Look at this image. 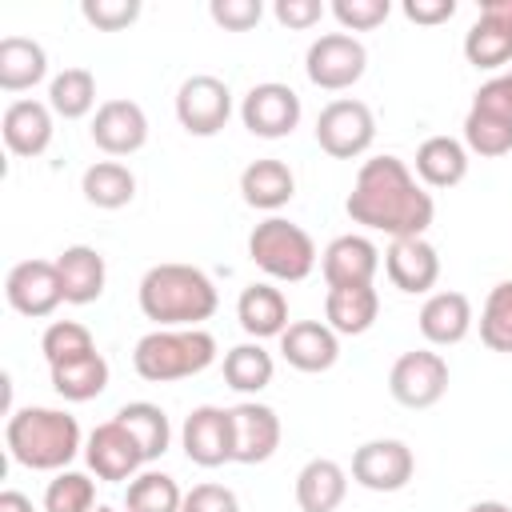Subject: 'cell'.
<instances>
[{"label": "cell", "mask_w": 512, "mask_h": 512, "mask_svg": "<svg viewBox=\"0 0 512 512\" xmlns=\"http://www.w3.org/2000/svg\"><path fill=\"white\" fill-rule=\"evenodd\" d=\"M344 212L352 216V224L404 240V236L428 232L436 204H432V192L416 184L412 168L400 156H372L360 164L356 184L344 200Z\"/></svg>", "instance_id": "6da1fadb"}, {"label": "cell", "mask_w": 512, "mask_h": 512, "mask_svg": "<svg viewBox=\"0 0 512 512\" xmlns=\"http://www.w3.org/2000/svg\"><path fill=\"white\" fill-rule=\"evenodd\" d=\"M140 312L160 328H200L220 304L216 284L196 264H156L140 280Z\"/></svg>", "instance_id": "7a4b0ae2"}, {"label": "cell", "mask_w": 512, "mask_h": 512, "mask_svg": "<svg viewBox=\"0 0 512 512\" xmlns=\"http://www.w3.org/2000/svg\"><path fill=\"white\" fill-rule=\"evenodd\" d=\"M8 452L32 472H64L80 444V424L64 408H16L4 428Z\"/></svg>", "instance_id": "3957f363"}, {"label": "cell", "mask_w": 512, "mask_h": 512, "mask_svg": "<svg viewBox=\"0 0 512 512\" xmlns=\"http://www.w3.org/2000/svg\"><path fill=\"white\" fill-rule=\"evenodd\" d=\"M216 360V340L204 328H156L136 340L132 368L148 384H172L204 372Z\"/></svg>", "instance_id": "277c9868"}, {"label": "cell", "mask_w": 512, "mask_h": 512, "mask_svg": "<svg viewBox=\"0 0 512 512\" xmlns=\"http://www.w3.org/2000/svg\"><path fill=\"white\" fill-rule=\"evenodd\" d=\"M248 256H252V264H256L264 276L284 280V284H296V280L312 276V268H316V260H320L312 236H308L300 224L284 220V216H268V220H260V224L252 228V236H248Z\"/></svg>", "instance_id": "5b68a950"}, {"label": "cell", "mask_w": 512, "mask_h": 512, "mask_svg": "<svg viewBox=\"0 0 512 512\" xmlns=\"http://www.w3.org/2000/svg\"><path fill=\"white\" fill-rule=\"evenodd\" d=\"M376 140V116L364 100H352V96H340L332 104L320 108L316 116V144L336 156V160H356L372 148Z\"/></svg>", "instance_id": "8992f818"}, {"label": "cell", "mask_w": 512, "mask_h": 512, "mask_svg": "<svg viewBox=\"0 0 512 512\" xmlns=\"http://www.w3.org/2000/svg\"><path fill=\"white\" fill-rule=\"evenodd\" d=\"M368 68V48L352 32H324L308 44L304 72L316 88L324 92H344L352 88Z\"/></svg>", "instance_id": "52a82bcc"}, {"label": "cell", "mask_w": 512, "mask_h": 512, "mask_svg": "<svg viewBox=\"0 0 512 512\" xmlns=\"http://www.w3.org/2000/svg\"><path fill=\"white\" fill-rule=\"evenodd\" d=\"M388 392L404 408H432L448 392V360L432 348L404 352L388 372Z\"/></svg>", "instance_id": "ba28073f"}, {"label": "cell", "mask_w": 512, "mask_h": 512, "mask_svg": "<svg viewBox=\"0 0 512 512\" xmlns=\"http://www.w3.org/2000/svg\"><path fill=\"white\" fill-rule=\"evenodd\" d=\"M232 116V92L220 76H188L176 92V120L188 136H216Z\"/></svg>", "instance_id": "9c48e42d"}, {"label": "cell", "mask_w": 512, "mask_h": 512, "mask_svg": "<svg viewBox=\"0 0 512 512\" xmlns=\"http://www.w3.org/2000/svg\"><path fill=\"white\" fill-rule=\"evenodd\" d=\"M304 108H300V96L280 84V80H264V84H252L248 96L240 100V120L252 136L260 140H280L288 136L296 124H300Z\"/></svg>", "instance_id": "30bf717a"}, {"label": "cell", "mask_w": 512, "mask_h": 512, "mask_svg": "<svg viewBox=\"0 0 512 512\" xmlns=\"http://www.w3.org/2000/svg\"><path fill=\"white\" fill-rule=\"evenodd\" d=\"M4 296L20 316H52L64 304V284L56 272V260H20L12 264L8 280H4Z\"/></svg>", "instance_id": "8fae6325"}, {"label": "cell", "mask_w": 512, "mask_h": 512, "mask_svg": "<svg viewBox=\"0 0 512 512\" xmlns=\"http://www.w3.org/2000/svg\"><path fill=\"white\" fill-rule=\"evenodd\" d=\"M416 472V456L404 440H368L352 452V480L368 492H400Z\"/></svg>", "instance_id": "7c38bea8"}, {"label": "cell", "mask_w": 512, "mask_h": 512, "mask_svg": "<svg viewBox=\"0 0 512 512\" xmlns=\"http://www.w3.org/2000/svg\"><path fill=\"white\" fill-rule=\"evenodd\" d=\"M180 448L200 468H220L232 460V408L200 404L180 428Z\"/></svg>", "instance_id": "4fadbf2b"}, {"label": "cell", "mask_w": 512, "mask_h": 512, "mask_svg": "<svg viewBox=\"0 0 512 512\" xmlns=\"http://www.w3.org/2000/svg\"><path fill=\"white\" fill-rule=\"evenodd\" d=\"M84 460H88V468L100 480H132V476H140L144 452L132 440V432L112 416V420H104V424L92 428V436L84 444Z\"/></svg>", "instance_id": "5bb4252c"}, {"label": "cell", "mask_w": 512, "mask_h": 512, "mask_svg": "<svg viewBox=\"0 0 512 512\" xmlns=\"http://www.w3.org/2000/svg\"><path fill=\"white\" fill-rule=\"evenodd\" d=\"M92 144L108 156H132L148 144V116L136 100H104L92 116Z\"/></svg>", "instance_id": "9a60e30c"}, {"label": "cell", "mask_w": 512, "mask_h": 512, "mask_svg": "<svg viewBox=\"0 0 512 512\" xmlns=\"http://www.w3.org/2000/svg\"><path fill=\"white\" fill-rule=\"evenodd\" d=\"M320 272H324L328 288H364L380 272V248L368 236H356V232L336 236L320 252Z\"/></svg>", "instance_id": "2e32d148"}, {"label": "cell", "mask_w": 512, "mask_h": 512, "mask_svg": "<svg viewBox=\"0 0 512 512\" xmlns=\"http://www.w3.org/2000/svg\"><path fill=\"white\" fill-rule=\"evenodd\" d=\"M280 448V416L268 404L244 400L232 408V460L236 464H264Z\"/></svg>", "instance_id": "e0dca14e"}, {"label": "cell", "mask_w": 512, "mask_h": 512, "mask_svg": "<svg viewBox=\"0 0 512 512\" xmlns=\"http://www.w3.org/2000/svg\"><path fill=\"white\" fill-rule=\"evenodd\" d=\"M384 272H388V280L400 292L420 296V292H432L436 288V280H440V256H436V248L424 236H404V240H392L388 244Z\"/></svg>", "instance_id": "ac0fdd59"}, {"label": "cell", "mask_w": 512, "mask_h": 512, "mask_svg": "<svg viewBox=\"0 0 512 512\" xmlns=\"http://www.w3.org/2000/svg\"><path fill=\"white\" fill-rule=\"evenodd\" d=\"M280 356L296 372H328L340 360V336L324 320H292L280 336Z\"/></svg>", "instance_id": "d6986e66"}, {"label": "cell", "mask_w": 512, "mask_h": 512, "mask_svg": "<svg viewBox=\"0 0 512 512\" xmlns=\"http://www.w3.org/2000/svg\"><path fill=\"white\" fill-rule=\"evenodd\" d=\"M52 108L44 100H12L4 108V120H0V132H4V144L12 156H40L48 144H52Z\"/></svg>", "instance_id": "ffe728a7"}, {"label": "cell", "mask_w": 512, "mask_h": 512, "mask_svg": "<svg viewBox=\"0 0 512 512\" xmlns=\"http://www.w3.org/2000/svg\"><path fill=\"white\" fill-rule=\"evenodd\" d=\"M472 332V300L464 292H432L420 308V336L436 348H452Z\"/></svg>", "instance_id": "44dd1931"}, {"label": "cell", "mask_w": 512, "mask_h": 512, "mask_svg": "<svg viewBox=\"0 0 512 512\" xmlns=\"http://www.w3.org/2000/svg\"><path fill=\"white\" fill-rule=\"evenodd\" d=\"M240 196L248 208H260V212H276L284 208L292 196H296V176L284 160L276 156H264V160H252L244 172H240Z\"/></svg>", "instance_id": "7402d4cb"}, {"label": "cell", "mask_w": 512, "mask_h": 512, "mask_svg": "<svg viewBox=\"0 0 512 512\" xmlns=\"http://www.w3.org/2000/svg\"><path fill=\"white\" fill-rule=\"evenodd\" d=\"M56 272H60V284H64V304H92V300H100L104 280H108L104 256L92 244L64 248L56 256Z\"/></svg>", "instance_id": "603a6c76"}, {"label": "cell", "mask_w": 512, "mask_h": 512, "mask_svg": "<svg viewBox=\"0 0 512 512\" xmlns=\"http://www.w3.org/2000/svg\"><path fill=\"white\" fill-rule=\"evenodd\" d=\"M344 496H348V472L336 460L316 456L296 472V504H300V512H336L344 504Z\"/></svg>", "instance_id": "cb8c5ba5"}, {"label": "cell", "mask_w": 512, "mask_h": 512, "mask_svg": "<svg viewBox=\"0 0 512 512\" xmlns=\"http://www.w3.org/2000/svg\"><path fill=\"white\" fill-rule=\"evenodd\" d=\"M236 320L252 340L284 336L288 328V300L276 284H248L236 300Z\"/></svg>", "instance_id": "d4e9b609"}, {"label": "cell", "mask_w": 512, "mask_h": 512, "mask_svg": "<svg viewBox=\"0 0 512 512\" xmlns=\"http://www.w3.org/2000/svg\"><path fill=\"white\" fill-rule=\"evenodd\" d=\"M380 316V296L372 284L364 288H328L324 296V324L336 336H364Z\"/></svg>", "instance_id": "484cf974"}, {"label": "cell", "mask_w": 512, "mask_h": 512, "mask_svg": "<svg viewBox=\"0 0 512 512\" xmlns=\"http://www.w3.org/2000/svg\"><path fill=\"white\" fill-rule=\"evenodd\" d=\"M416 176L428 188H456L468 176V148L456 136H428L416 148Z\"/></svg>", "instance_id": "4316f807"}, {"label": "cell", "mask_w": 512, "mask_h": 512, "mask_svg": "<svg viewBox=\"0 0 512 512\" xmlns=\"http://www.w3.org/2000/svg\"><path fill=\"white\" fill-rule=\"evenodd\" d=\"M48 76V52L28 36H4L0 40V88L24 92L36 88Z\"/></svg>", "instance_id": "83f0119b"}, {"label": "cell", "mask_w": 512, "mask_h": 512, "mask_svg": "<svg viewBox=\"0 0 512 512\" xmlns=\"http://www.w3.org/2000/svg\"><path fill=\"white\" fill-rule=\"evenodd\" d=\"M80 192H84V200H88L92 208L116 212V208L132 204V196H136V176H132L128 164H120V160H96L92 168H84Z\"/></svg>", "instance_id": "f1b7e54d"}, {"label": "cell", "mask_w": 512, "mask_h": 512, "mask_svg": "<svg viewBox=\"0 0 512 512\" xmlns=\"http://www.w3.org/2000/svg\"><path fill=\"white\" fill-rule=\"evenodd\" d=\"M116 420H120V424L132 432V440L140 444L144 464H152V460H160V456L168 452V444H172V424H168V412H164L160 404L132 400V404H124V408L116 412Z\"/></svg>", "instance_id": "f546056e"}, {"label": "cell", "mask_w": 512, "mask_h": 512, "mask_svg": "<svg viewBox=\"0 0 512 512\" xmlns=\"http://www.w3.org/2000/svg\"><path fill=\"white\" fill-rule=\"evenodd\" d=\"M52 372V388L56 396L72 400V404H84V400H96L104 388H108V360L100 352H88L80 360H68V364H56L48 368Z\"/></svg>", "instance_id": "4dcf8cb0"}, {"label": "cell", "mask_w": 512, "mask_h": 512, "mask_svg": "<svg viewBox=\"0 0 512 512\" xmlns=\"http://www.w3.org/2000/svg\"><path fill=\"white\" fill-rule=\"evenodd\" d=\"M272 352L260 348V340H248V344H236L224 352V384L232 392H264L272 384Z\"/></svg>", "instance_id": "1f68e13d"}, {"label": "cell", "mask_w": 512, "mask_h": 512, "mask_svg": "<svg viewBox=\"0 0 512 512\" xmlns=\"http://www.w3.org/2000/svg\"><path fill=\"white\" fill-rule=\"evenodd\" d=\"M48 108L64 120H80L96 108V76L88 68H64L48 84Z\"/></svg>", "instance_id": "d6a6232c"}, {"label": "cell", "mask_w": 512, "mask_h": 512, "mask_svg": "<svg viewBox=\"0 0 512 512\" xmlns=\"http://www.w3.org/2000/svg\"><path fill=\"white\" fill-rule=\"evenodd\" d=\"M464 148L476 156H508L512 152V116L472 104L464 116Z\"/></svg>", "instance_id": "836d02e7"}, {"label": "cell", "mask_w": 512, "mask_h": 512, "mask_svg": "<svg viewBox=\"0 0 512 512\" xmlns=\"http://www.w3.org/2000/svg\"><path fill=\"white\" fill-rule=\"evenodd\" d=\"M184 492L168 472H140L128 480L124 492V512H180Z\"/></svg>", "instance_id": "e575fe53"}, {"label": "cell", "mask_w": 512, "mask_h": 512, "mask_svg": "<svg viewBox=\"0 0 512 512\" xmlns=\"http://www.w3.org/2000/svg\"><path fill=\"white\" fill-rule=\"evenodd\" d=\"M464 56L472 68H504L512 60V32H504L500 24L476 16V24L464 32Z\"/></svg>", "instance_id": "d590c367"}, {"label": "cell", "mask_w": 512, "mask_h": 512, "mask_svg": "<svg viewBox=\"0 0 512 512\" xmlns=\"http://www.w3.org/2000/svg\"><path fill=\"white\" fill-rule=\"evenodd\" d=\"M40 352H44L48 368H56V364H68V360H80V356L96 352V340L76 320H52L40 336Z\"/></svg>", "instance_id": "8d00e7d4"}, {"label": "cell", "mask_w": 512, "mask_h": 512, "mask_svg": "<svg viewBox=\"0 0 512 512\" xmlns=\"http://www.w3.org/2000/svg\"><path fill=\"white\" fill-rule=\"evenodd\" d=\"M480 340L492 352H512V280H500L480 308Z\"/></svg>", "instance_id": "74e56055"}, {"label": "cell", "mask_w": 512, "mask_h": 512, "mask_svg": "<svg viewBox=\"0 0 512 512\" xmlns=\"http://www.w3.org/2000/svg\"><path fill=\"white\" fill-rule=\"evenodd\" d=\"M96 508V484L84 472H56L44 488V512H92Z\"/></svg>", "instance_id": "f35d334b"}, {"label": "cell", "mask_w": 512, "mask_h": 512, "mask_svg": "<svg viewBox=\"0 0 512 512\" xmlns=\"http://www.w3.org/2000/svg\"><path fill=\"white\" fill-rule=\"evenodd\" d=\"M392 4L388 0H332V16L340 20L344 32H372L388 20Z\"/></svg>", "instance_id": "ab89813d"}, {"label": "cell", "mask_w": 512, "mask_h": 512, "mask_svg": "<svg viewBox=\"0 0 512 512\" xmlns=\"http://www.w3.org/2000/svg\"><path fill=\"white\" fill-rule=\"evenodd\" d=\"M80 16L100 32H120L140 16V0H84Z\"/></svg>", "instance_id": "60d3db41"}, {"label": "cell", "mask_w": 512, "mask_h": 512, "mask_svg": "<svg viewBox=\"0 0 512 512\" xmlns=\"http://www.w3.org/2000/svg\"><path fill=\"white\" fill-rule=\"evenodd\" d=\"M208 16H212L220 28H228V32H248V28L260 24L264 4H260V0H212V4H208Z\"/></svg>", "instance_id": "b9f144b4"}, {"label": "cell", "mask_w": 512, "mask_h": 512, "mask_svg": "<svg viewBox=\"0 0 512 512\" xmlns=\"http://www.w3.org/2000/svg\"><path fill=\"white\" fill-rule=\"evenodd\" d=\"M180 512H240V500L224 484H196L192 492H184Z\"/></svg>", "instance_id": "7bdbcfd3"}, {"label": "cell", "mask_w": 512, "mask_h": 512, "mask_svg": "<svg viewBox=\"0 0 512 512\" xmlns=\"http://www.w3.org/2000/svg\"><path fill=\"white\" fill-rule=\"evenodd\" d=\"M272 12L284 28H312V24H320L324 4L320 0H276Z\"/></svg>", "instance_id": "ee69618b"}, {"label": "cell", "mask_w": 512, "mask_h": 512, "mask_svg": "<svg viewBox=\"0 0 512 512\" xmlns=\"http://www.w3.org/2000/svg\"><path fill=\"white\" fill-rule=\"evenodd\" d=\"M404 16L412 24H444L456 16V0H404Z\"/></svg>", "instance_id": "f6af8a7d"}, {"label": "cell", "mask_w": 512, "mask_h": 512, "mask_svg": "<svg viewBox=\"0 0 512 512\" xmlns=\"http://www.w3.org/2000/svg\"><path fill=\"white\" fill-rule=\"evenodd\" d=\"M480 16L492 20V24H500L504 32H512V0H484L480 4Z\"/></svg>", "instance_id": "bcb514c9"}, {"label": "cell", "mask_w": 512, "mask_h": 512, "mask_svg": "<svg viewBox=\"0 0 512 512\" xmlns=\"http://www.w3.org/2000/svg\"><path fill=\"white\" fill-rule=\"evenodd\" d=\"M0 512H32V500L24 492L8 488V492H0Z\"/></svg>", "instance_id": "7dc6e473"}, {"label": "cell", "mask_w": 512, "mask_h": 512, "mask_svg": "<svg viewBox=\"0 0 512 512\" xmlns=\"http://www.w3.org/2000/svg\"><path fill=\"white\" fill-rule=\"evenodd\" d=\"M468 512H512L508 504H500V500H480V504H472Z\"/></svg>", "instance_id": "c3c4849f"}, {"label": "cell", "mask_w": 512, "mask_h": 512, "mask_svg": "<svg viewBox=\"0 0 512 512\" xmlns=\"http://www.w3.org/2000/svg\"><path fill=\"white\" fill-rule=\"evenodd\" d=\"M92 512H120V508H108V504H100V508H92Z\"/></svg>", "instance_id": "681fc988"}, {"label": "cell", "mask_w": 512, "mask_h": 512, "mask_svg": "<svg viewBox=\"0 0 512 512\" xmlns=\"http://www.w3.org/2000/svg\"><path fill=\"white\" fill-rule=\"evenodd\" d=\"M504 80H508V88H512V72H504Z\"/></svg>", "instance_id": "f907efd6"}]
</instances>
